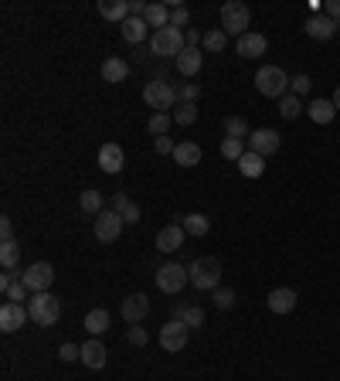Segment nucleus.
I'll use <instances>...</instances> for the list:
<instances>
[{
  "mask_svg": "<svg viewBox=\"0 0 340 381\" xmlns=\"http://www.w3.org/2000/svg\"><path fill=\"white\" fill-rule=\"evenodd\" d=\"M28 313H31V324L55 327L58 317H61V300H58L51 289H48V293H35V296L28 300Z\"/></svg>",
  "mask_w": 340,
  "mask_h": 381,
  "instance_id": "f257e3e1",
  "label": "nucleus"
},
{
  "mask_svg": "<svg viewBox=\"0 0 340 381\" xmlns=\"http://www.w3.org/2000/svg\"><path fill=\"white\" fill-rule=\"evenodd\" d=\"M190 272V286L194 289H205V293H214L218 289V283H221V262L214 259V255H201V259H194L188 266Z\"/></svg>",
  "mask_w": 340,
  "mask_h": 381,
  "instance_id": "f03ea898",
  "label": "nucleus"
},
{
  "mask_svg": "<svg viewBox=\"0 0 340 381\" xmlns=\"http://www.w3.org/2000/svg\"><path fill=\"white\" fill-rule=\"evenodd\" d=\"M248 20H252V11H248L242 0H228L221 4V31L225 35H235V41L248 35Z\"/></svg>",
  "mask_w": 340,
  "mask_h": 381,
  "instance_id": "7ed1b4c3",
  "label": "nucleus"
},
{
  "mask_svg": "<svg viewBox=\"0 0 340 381\" xmlns=\"http://www.w3.org/2000/svg\"><path fill=\"white\" fill-rule=\"evenodd\" d=\"M188 48V38H184V31H177V28H164V31H153L150 38V52L157 58H174Z\"/></svg>",
  "mask_w": 340,
  "mask_h": 381,
  "instance_id": "20e7f679",
  "label": "nucleus"
},
{
  "mask_svg": "<svg viewBox=\"0 0 340 381\" xmlns=\"http://www.w3.org/2000/svg\"><path fill=\"white\" fill-rule=\"evenodd\" d=\"M255 89L265 95V99H283L286 89H289V75H286L279 65H265L255 72Z\"/></svg>",
  "mask_w": 340,
  "mask_h": 381,
  "instance_id": "39448f33",
  "label": "nucleus"
},
{
  "mask_svg": "<svg viewBox=\"0 0 340 381\" xmlns=\"http://www.w3.org/2000/svg\"><path fill=\"white\" fill-rule=\"evenodd\" d=\"M143 102L150 106L153 113H167V109H174V102H177V89H174L170 82L153 78V82L143 85Z\"/></svg>",
  "mask_w": 340,
  "mask_h": 381,
  "instance_id": "423d86ee",
  "label": "nucleus"
},
{
  "mask_svg": "<svg viewBox=\"0 0 340 381\" xmlns=\"http://www.w3.org/2000/svg\"><path fill=\"white\" fill-rule=\"evenodd\" d=\"M188 283H190V272L181 262H167V266L157 269V289L167 293V296H177Z\"/></svg>",
  "mask_w": 340,
  "mask_h": 381,
  "instance_id": "0eeeda50",
  "label": "nucleus"
},
{
  "mask_svg": "<svg viewBox=\"0 0 340 381\" xmlns=\"http://www.w3.org/2000/svg\"><path fill=\"white\" fill-rule=\"evenodd\" d=\"M20 283L28 286L31 293H48L51 283H55V269H51V262H31L20 272Z\"/></svg>",
  "mask_w": 340,
  "mask_h": 381,
  "instance_id": "6e6552de",
  "label": "nucleus"
},
{
  "mask_svg": "<svg viewBox=\"0 0 340 381\" xmlns=\"http://www.w3.org/2000/svg\"><path fill=\"white\" fill-rule=\"evenodd\" d=\"M188 337H190V327L184 320H170V324L160 327V347L167 351V354H177V351H184L188 347Z\"/></svg>",
  "mask_w": 340,
  "mask_h": 381,
  "instance_id": "1a4fd4ad",
  "label": "nucleus"
},
{
  "mask_svg": "<svg viewBox=\"0 0 340 381\" xmlns=\"http://www.w3.org/2000/svg\"><path fill=\"white\" fill-rule=\"evenodd\" d=\"M123 225H126V222H123L113 208H106L95 218V238H99L102 246H109V242H116V238L123 235Z\"/></svg>",
  "mask_w": 340,
  "mask_h": 381,
  "instance_id": "9d476101",
  "label": "nucleus"
},
{
  "mask_svg": "<svg viewBox=\"0 0 340 381\" xmlns=\"http://www.w3.org/2000/svg\"><path fill=\"white\" fill-rule=\"evenodd\" d=\"M28 320H31L28 303H4V306H0V330H4V334H14V330H20Z\"/></svg>",
  "mask_w": 340,
  "mask_h": 381,
  "instance_id": "9b49d317",
  "label": "nucleus"
},
{
  "mask_svg": "<svg viewBox=\"0 0 340 381\" xmlns=\"http://www.w3.org/2000/svg\"><path fill=\"white\" fill-rule=\"evenodd\" d=\"M123 317H126V324H140V320H147V313H150V300H147V293H130L126 300H123Z\"/></svg>",
  "mask_w": 340,
  "mask_h": 381,
  "instance_id": "f8f14e48",
  "label": "nucleus"
},
{
  "mask_svg": "<svg viewBox=\"0 0 340 381\" xmlns=\"http://www.w3.org/2000/svg\"><path fill=\"white\" fill-rule=\"evenodd\" d=\"M279 133L276 130H255V133L248 136V150L259 153V157H272V153L279 150Z\"/></svg>",
  "mask_w": 340,
  "mask_h": 381,
  "instance_id": "ddd939ff",
  "label": "nucleus"
},
{
  "mask_svg": "<svg viewBox=\"0 0 340 381\" xmlns=\"http://www.w3.org/2000/svg\"><path fill=\"white\" fill-rule=\"evenodd\" d=\"M265 306L272 310V313H293L296 310V289H289V286H279V289H272L269 296H265Z\"/></svg>",
  "mask_w": 340,
  "mask_h": 381,
  "instance_id": "4468645a",
  "label": "nucleus"
},
{
  "mask_svg": "<svg viewBox=\"0 0 340 381\" xmlns=\"http://www.w3.org/2000/svg\"><path fill=\"white\" fill-rule=\"evenodd\" d=\"M174 225H181V229L188 231V235H194V238H201V235L211 231V218L201 214V211H190V214H174Z\"/></svg>",
  "mask_w": 340,
  "mask_h": 381,
  "instance_id": "2eb2a0df",
  "label": "nucleus"
},
{
  "mask_svg": "<svg viewBox=\"0 0 340 381\" xmlns=\"http://www.w3.org/2000/svg\"><path fill=\"white\" fill-rule=\"evenodd\" d=\"M123 164H126V153H123L119 143H102V147H99V167L106 174H119Z\"/></svg>",
  "mask_w": 340,
  "mask_h": 381,
  "instance_id": "dca6fc26",
  "label": "nucleus"
},
{
  "mask_svg": "<svg viewBox=\"0 0 340 381\" xmlns=\"http://www.w3.org/2000/svg\"><path fill=\"white\" fill-rule=\"evenodd\" d=\"M265 48H269V41H265V35H259V31H248V35H242V38L235 41V52L242 58H262Z\"/></svg>",
  "mask_w": 340,
  "mask_h": 381,
  "instance_id": "f3484780",
  "label": "nucleus"
},
{
  "mask_svg": "<svg viewBox=\"0 0 340 381\" xmlns=\"http://www.w3.org/2000/svg\"><path fill=\"white\" fill-rule=\"evenodd\" d=\"M78 361L85 364V368H92V371H99V368H106V361H109V351L102 347L99 337H92V341L82 344V358Z\"/></svg>",
  "mask_w": 340,
  "mask_h": 381,
  "instance_id": "a211bd4d",
  "label": "nucleus"
},
{
  "mask_svg": "<svg viewBox=\"0 0 340 381\" xmlns=\"http://www.w3.org/2000/svg\"><path fill=\"white\" fill-rule=\"evenodd\" d=\"M337 31H340V24L334 18H327V14H317V18L306 20V35L313 41H330Z\"/></svg>",
  "mask_w": 340,
  "mask_h": 381,
  "instance_id": "6ab92c4d",
  "label": "nucleus"
},
{
  "mask_svg": "<svg viewBox=\"0 0 340 381\" xmlns=\"http://www.w3.org/2000/svg\"><path fill=\"white\" fill-rule=\"evenodd\" d=\"M177 72L184 78H190V75H198L201 72V65H205V55H201V48H184L181 55H177Z\"/></svg>",
  "mask_w": 340,
  "mask_h": 381,
  "instance_id": "aec40b11",
  "label": "nucleus"
},
{
  "mask_svg": "<svg viewBox=\"0 0 340 381\" xmlns=\"http://www.w3.org/2000/svg\"><path fill=\"white\" fill-rule=\"evenodd\" d=\"M184 235H188V231L170 222L167 229L157 231V248H160V252H177V248L184 246Z\"/></svg>",
  "mask_w": 340,
  "mask_h": 381,
  "instance_id": "412c9836",
  "label": "nucleus"
},
{
  "mask_svg": "<svg viewBox=\"0 0 340 381\" xmlns=\"http://www.w3.org/2000/svg\"><path fill=\"white\" fill-rule=\"evenodd\" d=\"M109 208H113L116 214H119V218L126 222V225H136V222L143 218V214H140V205H133V201L126 198V194H123V190H116V194H113V205H109Z\"/></svg>",
  "mask_w": 340,
  "mask_h": 381,
  "instance_id": "4be33fe9",
  "label": "nucleus"
},
{
  "mask_svg": "<svg viewBox=\"0 0 340 381\" xmlns=\"http://www.w3.org/2000/svg\"><path fill=\"white\" fill-rule=\"evenodd\" d=\"M119 35H123V41H130V44H140V41L150 35V24L143 18H126L119 24Z\"/></svg>",
  "mask_w": 340,
  "mask_h": 381,
  "instance_id": "5701e85b",
  "label": "nucleus"
},
{
  "mask_svg": "<svg viewBox=\"0 0 340 381\" xmlns=\"http://www.w3.org/2000/svg\"><path fill=\"white\" fill-rule=\"evenodd\" d=\"M306 113H310V119H313L317 126H327V123L337 116V106H334V99H313V102L306 106Z\"/></svg>",
  "mask_w": 340,
  "mask_h": 381,
  "instance_id": "b1692460",
  "label": "nucleus"
},
{
  "mask_svg": "<svg viewBox=\"0 0 340 381\" xmlns=\"http://www.w3.org/2000/svg\"><path fill=\"white\" fill-rule=\"evenodd\" d=\"M130 78V65L123 61V58H106L102 61V82H109V85H116V82H126Z\"/></svg>",
  "mask_w": 340,
  "mask_h": 381,
  "instance_id": "393cba45",
  "label": "nucleus"
},
{
  "mask_svg": "<svg viewBox=\"0 0 340 381\" xmlns=\"http://www.w3.org/2000/svg\"><path fill=\"white\" fill-rule=\"evenodd\" d=\"M85 330L92 334V337H102L106 330H109V310H102V306H95V310H89L85 313Z\"/></svg>",
  "mask_w": 340,
  "mask_h": 381,
  "instance_id": "a878e982",
  "label": "nucleus"
},
{
  "mask_svg": "<svg viewBox=\"0 0 340 381\" xmlns=\"http://www.w3.org/2000/svg\"><path fill=\"white\" fill-rule=\"evenodd\" d=\"M99 14L106 20H123L130 18V0H99Z\"/></svg>",
  "mask_w": 340,
  "mask_h": 381,
  "instance_id": "bb28decb",
  "label": "nucleus"
},
{
  "mask_svg": "<svg viewBox=\"0 0 340 381\" xmlns=\"http://www.w3.org/2000/svg\"><path fill=\"white\" fill-rule=\"evenodd\" d=\"M143 20L150 24L153 31H164V28H170V7L167 4H150L147 14H143Z\"/></svg>",
  "mask_w": 340,
  "mask_h": 381,
  "instance_id": "cd10ccee",
  "label": "nucleus"
},
{
  "mask_svg": "<svg viewBox=\"0 0 340 381\" xmlns=\"http://www.w3.org/2000/svg\"><path fill=\"white\" fill-rule=\"evenodd\" d=\"M174 160H177L181 167H198V164H201V147H198V143H177Z\"/></svg>",
  "mask_w": 340,
  "mask_h": 381,
  "instance_id": "c85d7f7f",
  "label": "nucleus"
},
{
  "mask_svg": "<svg viewBox=\"0 0 340 381\" xmlns=\"http://www.w3.org/2000/svg\"><path fill=\"white\" fill-rule=\"evenodd\" d=\"M262 171H265V157L245 150V157L238 160V174H242V177H262Z\"/></svg>",
  "mask_w": 340,
  "mask_h": 381,
  "instance_id": "c756f323",
  "label": "nucleus"
},
{
  "mask_svg": "<svg viewBox=\"0 0 340 381\" xmlns=\"http://www.w3.org/2000/svg\"><path fill=\"white\" fill-rule=\"evenodd\" d=\"M78 208L85 211V214H92V218H99V214H102V190H82V198H78Z\"/></svg>",
  "mask_w": 340,
  "mask_h": 381,
  "instance_id": "7c9ffc66",
  "label": "nucleus"
},
{
  "mask_svg": "<svg viewBox=\"0 0 340 381\" xmlns=\"http://www.w3.org/2000/svg\"><path fill=\"white\" fill-rule=\"evenodd\" d=\"M18 259H20V242L18 238H4V242H0V266L14 269Z\"/></svg>",
  "mask_w": 340,
  "mask_h": 381,
  "instance_id": "2f4dec72",
  "label": "nucleus"
},
{
  "mask_svg": "<svg viewBox=\"0 0 340 381\" xmlns=\"http://www.w3.org/2000/svg\"><path fill=\"white\" fill-rule=\"evenodd\" d=\"M221 157L231 160V164H238V160L245 157V140H231V136H225V140H221Z\"/></svg>",
  "mask_w": 340,
  "mask_h": 381,
  "instance_id": "473e14b6",
  "label": "nucleus"
},
{
  "mask_svg": "<svg viewBox=\"0 0 340 381\" xmlns=\"http://www.w3.org/2000/svg\"><path fill=\"white\" fill-rule=\"evenodd\" d=\"M300 113H303L300 95H283V99H279V116H283V119H289V123H293V119H296Z\"/></svg>",
  "mask_w": 340,
  "mask_h": 381,
  "instance_id": "72a5a7b5",
  "label": "nucleus"
},
{
  "mask_svg": "<svg viewBox=\"0 0 340 381\" xmlns=\"http://www.w3.org/2000/svg\"><path fill=\"white\" fill-rule=\"evenodd\" d=\"M225 136H231V140H245V136H252V133H248V123L242 119V116H228L225 119Z\"/></svg>",
  "mask_w": 340,
  "mask_h": 381,
  "instance_id": "f704fd0d",
  "label": "nucleus"
},
{
  "mask_svg": "<svg viewBox=\"0 0 340 381\" xmlns=\"http://www.w3.org/2000/svg\"><path fill=\"white\" fill-rule=\"evenodd\" d=\"M170 123H174V116H170V113H153L150 123H147V130H150L153 140H157V136H167Z\"/></svg>",
  "mask_w": 340,
  "mask_h": 381,
  "instance_id": "c9c22d12",
  "label": "nucleus"
},
{
  "mask_svg": "<svg viewBox=\"0 0 340 381\" xmlns=\"http://www.w3.org/2000/svg\"><path fill=\"white\" fill-rule=\"evenodd\" d=\"M170 116H174V123H177V126H190V123L198 119V106H194V102H181V106H177Z\"/></svg>",
  "mask_w": 340,
  "mask_h": 381,
  "instance_id": "e433bc0d",
  "label": "nucleus"
},
{
  "mask_svg": "<svg viewBox=\"0 0 340 381\" xmlns=\"http://www.w3.org/2000/svg\"><path fill=\"white\" fill-rule=\"evenodd\" d=\"M225 44H228V35L221 28H214V31L205 35V48H208V52H225Z\"/></svg>",
  "mask_w": 340,
  "mask_h": 381,
  "instance_id": "4c0bfd02",
  "label": "nucleus"
},
{
  "mask_svg": "<svg viewBox=\"0 0 340 381\" xmlns=\"http://www.w3.org/2000/svg\"><path fill=\"white\" fill-rule=\"evenodd\" d=\"M211 300H214V306H218V310H231L238 296H235V289H221V286H218V289L211 293Z\"/></svg>",
  "mask_w": 340,
  "mask_h": 381,
  "instance_id": "58836bf2",
  "label": "nucleus"
},
{
  "mask_svg": "<svg viewBox=\"0 0 340 381\" xmlns=\"http://www.w3.org/2000/svg\"><path fill=\"white\" fill-rule=\"evenodd\" d=\"M188 20H190V11L184 4H174V7H170V28L181 31V28H188Z\"/></svg>",
  "mask_w": 340,
  "mask_h": 381,
  "instance_id": "ea45409f",
  "label": "nucleus"
},
{
  "mask_svg": "<svg viewBox=\"0 0 340 381\" xmlns=\"http://www.w3.org/2000/svg\"><path fill=\"white\" fill-rule=\"evenodd\" d=\"M289 89H293V95H306L310 89H313V78L306 75V72H300V75L289 78Z\"/></svg>",
  "mask_w": 340,
  "mask_h": 381,
  "instance_id": "a19ab883",
  "label": "nucleus"
},
{
  "mask_svg": "<svg viewBox=\"0 0 340 381\" xmlns=\"http://www.w3.org/2000/svg\"><path fill=\"white\" fill-rule=\"evenodd\" d=\"M177 99H181V102H198V99H201V85H194V82L177 85Z\"/></svg>",
  "mask_w": 340,
  "mask_h": 381,
  "instance_id": "79ce46f5",
  "label": "nucleus"
},
{
  "mask_svg": "<svg viewBox=\"0 0 340 381\" xmlns=\"http://www.w3.org/2000/svg\"><path fill=\"white\" fill-rule=\"evenodd\" d=\"M28 293H31V289H28L24 283H14L7 293H4V296H7V303H28V300H31Z\"/></svg>",
  "mask_w": 340,
  "mask_h": 381,
  "instance_id": "37998d69",
  "label": "nucleus"
},
{
  "mask_svg": "<svg viewBox=\"0 0 340 381\" xmlns=\"http://www.w3.org/2000/svg\"><path fill=\"white\" fill-rule=\"evenodd\" d=\"M184 324L194 330V327H205V306H188V313H184Z\"/></svg>",
  "mask_w": 340,
  "mask_h": 381,
  "instance_id": "c03bdc74",
  "label": "nucleus"
},
{
  "mask_svg": "<svg viewBox=\"0 0 340 381\" xmlns=\"http://www.w3.org/2000/svg\"><path fill=\"white\" fill-rule=\"evenodd\" d=\"M58 358H61L65 364H72L75 358H82V347H75V344H61V347H58Z\"/></svg>",
  "mask_w": 340,
  "mask_h": 381,
  "instance_id": "a18cd8bd",
  "label": "nucleus"
},
{
  "mask_svg": "<svg viewBox=\"0 0 340 381\" xmlns=\"http://www.w3.org/2000/svg\"><path fill=\"white\" fill-rule=\"evenodd\" d=\"M153 143H157V153H164V157H174V150H177V143L170 136H157Z\"/></svg>",
  "mask_w": 340,
  "mask_h": 381,
  "instance_id": "49530a36",
  "label": "nucleus"
},
{
  "mask_svg": "<svg viewBox=\"0 0 340 381\" xmlns=\"http://www.w3.org/2000/svg\"><path fill=\"white\" fill-rule=\"evenodd\" d=\"M147 341H150V334H147L143 327H136V324H133V327H130V344H133V347H143Z\"/></svg>",
  "mask_w": 340,
  "mask_h": 381,
  "instance_id": "de8ad7c7",
  "label": "nucleus"
},
{
  "mask_svg": "<svg viewBox=\"0 0 340 381\" xmlns=\"http://www.w3.org/2000/svg\"><path fill=\"white\" fill-rule=\"evenodd\" d=\"M14 283H20V272H14V269H4V276H0V289L7 293Z\"/></svg>",
  "mask_w": 340,
  "mask_h": 381,
  "instance_id": "09e8293b",
  "label": "nucleus"
},
{
  "mask_svg": "<svg viewBox=\"0 0 340 381\" xmlns=\"http://www.w3.org/2000/svg\"><path fill=\"white\" fill-rule=\"evenodd\" d=\"M323 11H327V18H334L340 24V0H327V4H323Z\"/></svg>",
  "mask_w": 340,
  "mask_h": 381,
  "instance_id": "8fccbe9b",
  "label": "nucleus"
},
{
  "mask_svg": "<svg viewBox=\"0 0 340 381\" xmlns=\"http://www.w3.org/2000/svg\"><path fill=\"white\" fill-rule=\"evenodd\" d=\"M0 235L4 238H14V222L11 218H0Z\"/></svg>",
  "mask_w": 340,
  "mask_h": 381,
  "instance_id": "3c124183",
  "label": "nucleus"
},
{
  "mask_svg": "<svg viewBox=\"0 0 340 381\" xmlns=\"http://www.w3.org/2000/svg\"><path fill=\"white\" fill-rule=\"evenodd\" d=\"M190 303H174V320H184V313H188Z\"/></svg>",
  "mask_w": 340,
  "mask_h": 381,
  "instance_id": "603ef678",
  "label": "nucleus"
},
{
  "mask_svg": "<svg viewBox=\"0 0 340 381\" xmlns=\"http://www.w3.org/2000/svg\"><path fill=\"white\" fill-rule=\"evenodd\" d=\"M334 106H337V113H340V85H337V92H334Z\"/></svg>",
  "mask_w": 340,
  "mask_h": 381,
  "instance_id": "864d4df0",
  "label": "nucleus"
}]
</instances>
